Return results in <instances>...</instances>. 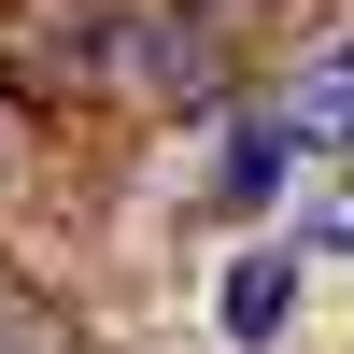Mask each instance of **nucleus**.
Returning <instances> with one entry per match:
<instances>
[{"label":"nucleus","mask_w":354,"mask_h":354,"mask_svg":"<svg viewBox=\"0 0 354 354\" xmlns=\"http://www.w3.org/2000/svg\"><path fill=\"white\" fill-rule=\"evenodd\" d=\"M283 312H298V255H270V241H241V255H227V270H213V326L227 340H283Z\"/></svg>","instance_id":"f257e3e1"},{"label":"nucleus","mask_w":354,"mask_h":354,"mask_svg":"<svg viewBox=\"0 0 354 354\" xmlns=\"http://www.w3.org/2000/svg\"><path fill=\"white\" fill-rule=\"evenodd\" d=\"M283 142H340V156H354V28L312 43V71L283 85Z\"/></svg>","instance_id":"f03ea898"},{"label":"nucleus","mask_w":354,"mask_h":354,"mask_svg":"<svg viewBox=\"0 0 354 354\" xmlns=\"http://www.w3.org/2000/svg\"><path fill=\"white\" fill-rule=\"evenodd\" d=\"M213 198H227V213H270V198H283V128H241V142H227V156H213Z\"/></svg>","instance_id":"7ed1b4c3"},{"label":"nucleus","mask_w":354,"mask_h":354,"mask_svg":"<svg viewBox=\"0 0 354 354\" xmlns=\"http://www.w3.org/2000/svg\"><path fill=\"white\" fill-rule=\"evenodd\" d=\"M312 241H326V255H354V170L326 185V213H312Z\"/></svg>","instance_id":"20e7f679"},{"label":"nucleus","mask_w":354,"mask_h":354,"mask_svg":"<svg viewBox=\"0 0 354 354\" xmlns=\"http://www.w3.org/2000/svg\"><path fill=\"white\" fill-rule=\"evenodd\" d=\"M0 170H15V142H0Z\"/></svg>","instance_id":"39448f33"}]
</instances>
